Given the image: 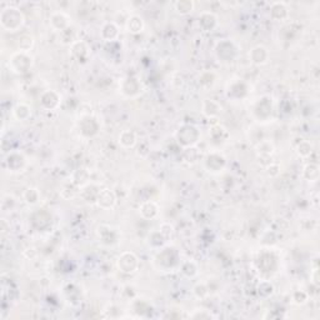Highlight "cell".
I'll use <instances>...</instances> for the list:
<instances>
[{"instance_id": "obj_31", "label": "cell", "mask_w": 320, "mask_h": 320, "mask_svg": "<svg viewBox=\"0 0 320 320\" xmlns=\"http://www.w3.org/2000/svg\"><path fill=\"white\" fill-rule=\"evenodd\" d=\"M194 1L193 0H180V1H176L175 3V9L179 14L181 15H187L189 13H192L194 10Z\"/></svg>"}, {"instance_id": "obj_32", "label": "cell", "mask_w": 320, "mask_h": 320, "mask_svg": "<svg viewBox=\"0 0 320 320\" xmlns=\"http://www.w3.org/2000/svg\"><path fill=\"white\" fill-rule=\"evenodd\" d=\"M296 153H298L299 156L301 158H308V156L312 155L313 153V145L310 144L309 142H306V140H303L298 144L296 147Z\"/></svg>"}, {"instance_id": "obj_10", "label": "cell", "mask_w": 320, "mask_h": 320, "mask_svg": "<svg viewBox=\"0 0 320 320\" xmlns=\"http://www.w3.org/2000/svg\"><path fill=\"white\" fill-rule=\"evenodd\" d=\"M98 235L104 245H114L119 240V233L110 225H100L98 228Z\"/></svg>"}, {"instance_id": "obj_13", "label": "cell", "mask_w": 320, "mask_h": 320, "mask_svg": "<svg viewBox=\"0 0 320 320\" xmlns=\"http://www.w3.org/2000/svg\"><path fill=\"white\" fill-rule=\"evenodd\" d=\"M97 204L101 209H113L117 204V195L113 190L106 189V188L99 190L97 197Z\"/></svg>"}, {"instance_id": "obj_6", "label": "cell", "mask_w": 320, "mask_h": 320, "mask_svg": "<svg viewBox=\"0 0 320 320\" xmlns=\"http://www.w3.org/2000/svg\"><path fill=\"white\" fill-rule=\"evenodd\" d=\"M119 89L123 95H125L126 98H135L142 93L143 87L142 83L135 76H126V78L122 79L119 84Z\"/></svg>"}, {"instance_id": "obj_12", "label": "cell", "mask_w": 320, "mask_h": 320, "mask_svg": "<svg viewBox=\"0 0 320 320\" xmlns=\"http://www.w3.org/2000/svg\"><path fill=\"white\" fill-rule=\"evenodd\" d=\"M50 26L56 31H64L65 29L70 28V18L65 14L64 11H54L49 18Z\"/></svg>"}, {"instance_id": "obj_20", "label": "cell", "mask_w": 320, "mask_h": 320, "mask_svg": "<svg viewBox=\"0 0 320 320\" xmlns=\"http://www.w3.org/2000/svg\"><path fill=\"white\" fill-rule=\"evenodd\" d=\"M144 26H145L144 20H143V18L140 17V15L133 14L126 19L125 28L129 33L131 34L142 33V31L144 30Z\"/></svg>"}, {"instance_id": "obj_9", "label": "cell", "mask_w": 320, "mask_h": 320, "mask_svg": "<svg viewBox=\"0 0 320 320\" xmlns=\"http://www.w3.org/2000/svg\"><path fill=\"white\" fill-rule=\"evenodd\" d=\"M226 160L224 158L223 154L218 153V151H213V153H209L208 156L205 158V168L209 170V172H213V173H218V172H222V170L225 168Z\"/></svg>"}, {"instance_id": "obj_2", "label": "cell", "mask_w": 320, "mask_h": 320, "mask_svg": "<svg viewBox=\"0 0 320 320\" xmlns=\"http://www.w3.org/2000/svg\"><path fill=\"white\" fill-rule=\"evenodd\" d=\"M175 138L176 142L183 148H192L198 144L200 140V131L195 125L184 124L176 130Z\"/></svg>"}, {"instance_id": "obj_19", "label": "cell", "mask_w": 320, "mask_h": 320, "mask_svg": "<svg viewBox=\"0 0 320 320\" xmlns=\"http://www.w3.org/2000/svg\"><path fill=\"white\" fill-rule=\"evenodd\" d=\"M222 112V106L213 99H205L201 104V113L206 118H217Z\"/></svg>"}, {"instance_id": "obj_34", "label": "cell", "mask_w": 320, "mask_h": 320, "mask_svg": "<svg viewBox=\"0 0 320 320\" xmlns=\"http://www.w3.org/2000/svg\"><path fill=\"white\" fill-rule=\"evenodd\" d=\"M256 153L259 154L260 156H270L274 153V145L268 140L262 142L256 147Z\"/></svg>"}, {"instance_id": "obj_22", "label": "cell", "mask_w": 320, "mask_h": 320, "mask_svg": "<svg viewBox=\"0 0 320 320\" xmlns=\"http://www.w3.org/2000/svg\"><path fill=\"white\" fill-rule=\"evenodd\" d=\"M100 35L105 42H113L119 36V28L115 23L108 22L101 26Z\"/></svg>"}, {"instance_id": "obj_37", "label": "cell", "mask_w": 320, "mask_h": 320, "mask_svg": "<svg viewBox=\"0 0 320 320\" xmlns=\"http://www.w3.org/2000/svg\"><path fill=\"white\" fill-rule=\"evenodd\" d=\"M190 318H193V319H210V318H214V315L205 309H198L195 310L194 314H190Z\"/></svg>"}, {"instance_id": "obj_36", "label": "cell", "mask_w": 320, "mask_h": 320, "mask_svg": "<svg viewBox=\"0 0 320 320\" xmlns=\"http://www.w3.org/2000/svg\"><path fill=\"white\" fill-rule=\"evenodd\" d=\"M292 299L293 303L296 304V305H304L308 301V299H309V295L304 290H296V292L293 293Z\"/></svg>"}, {"instance_id": "obj_28", "label": "cell", "mask_w": 320, "mask_h": 320, "mask_svg": "<svg viewBox=\"0 0 320 320\" xmlns=\"http://www.w3.org/2000/svg\"><path fill=\"white\" fill-rule=\"evenodd\" d=\"M180 270L187 278H194L198 274V265L193 260H187L180 264Z\"/></svg>"}, {"instance_id": "obj_14", "label": "cell", "mask_w": 320, "mask_h": 320, "mask_svg": "<svg viewBox=\"0 0 320 320\" xmlns=\"http://www.w3.org/2000/svg\"><path fill=\"white\" fill-rule=\"evenodd\" d=\"M198 24L201 30L213 31L218 26V17L212 11H201Z\"/></svg>"}, {"instance_id": "obj_29", "label": "cell", "mask_w": 320, "mask_h": 320, "mask_svg": "<svg viewBox=\"0 0 320 320\" xmlns=\"http://www.w3.org/2000/svg\"><path fill=\"white\" fill-rule=\"evenodd\" d=\"M23 199H24V201H25L26 204H29V205H35V204H38V201H39L40 194L36 188H28L25 192L23 193Z\"/></svg>"}, {"instance_id": "obj_23", "label": "cell", "mask_w": 320, "mask_h": 320, "mask_svg": "<svg viewBox=\"0 0 320 320\" xmlns=\"http://www.w3.org/2000/svg\"><path fill=\"white\" fill-rule=\"evenodd\" d=\"M118 142H119V144L122 145L123 148H125V149H130V148H134L135 147V144H137V142H138L137 134L134 133L133 130L125 129V130H123L122 133L119 134Z\"/></svg>"}, {"instance_id": "obj_33", "label": "cell", "mask_w": 320, "mask_h": 320, "mask_svg": "<svg viewBox=\"0 0 320 320\" xmlns=\"http://www.w3.org/2000/svg\"><path fill=\"white\" fill-rule=\"evenodd\" d=\"M193 294L195 295L197 299H205L210 294V290H209V287L205 283H198L193 288Z\"/></svg>"}, {"instance_id": "obj_30", "label": "cell", "mask_w": 320, "mask_h": 320, "mask_svg": "<svg viewBox=\"0 0 320 320\" xmlns=\"http://www.w3.org/2000/svg\"><path fill=\"white\" fill-rule=\"evenodd\" d=\"M34 45V38L30 35V34H23L19 38V42H18V48L19 50L18 51H26L29 53L31 48Z\"/></svg>"}, {"instance_id": "obj_15", "label": "cell", "mask_w": 320, "mask_h": 320, "mask_svg": "<svg viewBox=\"0 0 320 320\" xmlns=\"http://www.w3.org/2000/svg\"><path fill=\"white\" fill-rule=\"evenodd\" d=\"M251 63L255 65H264L269 60V51L264 45H256L249 53Z\"/></svg>"}, {"instance_id": "obj_25", "label": "cell", "mask_w": 320, "mask_h": 320, "mask_svg": "<svg viewBox=\"0 0 320 320\" xmlns=\"http://www.w3.org/2000/svg\"><path fill=\"white\" fill-rule=\"evenodd\" d=\"M13 115H14L15 119L19 120V122L26 120L31 117V108L29 105H26V104L19 103L13 109Z\"/></svg>"}, {"instance_id": "obj_1", "label": "cell", "mask_w": 320, "mask_h": 320, "mask_svg": "<svg viewBox=\"0 0 320 320\" xmlns=\"http://www.w3.org/2000/svg\"><path fill=\"white\" fill-rule=\"evenodd\" d=\"M24 22V14L15 6H6L0 13V24L6 31L19 30Z\"/></svg>"}, {"instance_id": "obj_24", "label": "cell", "mask_w": 320, "mask_h": 320, "mask_svg": "<svg viewBox=\"0 0 320 320\" xmlns=\"http://www.w3.org/2000/svg\"><path fill=\"white\" fill-rule=\"evenodd\" d=\"M139 213L144 219H154L159 214V208L154 201H144L140 205Z\"/></svg>"}, {"instance_id": "obj_17", "label": "cell", "mask_w": 320, "mask_h": 320, "mask_svg": "<svg viewBox=\"0 0 320 320\" xmlns=\"http://www.w3.org/2000/svg\"><path fill=\"white\" fill-rule=\"evenodd\" d=\"M5 162L10 172H22L26 165L25 156L23 155L22 153H17V151L9 154Z\"/></svg>"}, {"instance_id": "obj_7", "label": "cell", "mask_w": 320, "mask_h": 320, "mask_svg": "<svg viewBox=\"0 0 320 320\" xmlns=\"http://www.w3.org/2000/svg\"><path fill=\"white\" fill-rule=\"evenodd\" d=\"M100 130L99 123L92 115H84L79 122V131L83 137L93 138Z\"/></svg>"}, {"instance_id": "obj_21", "label": "cell", "mask_w": 320, "mask_h": 320, "mask_svg": "<svg viewBox=\"0 0 320 320\" xmlns=\"http://www.w3.org/2000/svg\"><path fill=\"white\" fill-rule=\"evenodd\" d=\"M226 93H228L229 98H234V95H235V99H239V98H244L245 95L248 94V87H246V84L244 81L237 80L231 83V85L229 84Z\"/></svg>"}, {"instance_id": "obj_3", "label": "cell", "mask_w": 320, "mask_h": 320, "mask_svg": "<svg viewBox=\"0 0 320 320\" xmlns=\"http://www.w3.org/2000/svg\"><path fill=\"white\" fill-rule=\"evenodd\" d=\"M33 63L34 59L30 54L26 51H17L9 59V68L11 72L17 73V74H24L30 70Z\"/></svg>"}, {"instance_id": "obj_16", "label": "cell", "mask_w": 320, "mask_h": 320, "mask_svg": "<svg viewBox=\"0 0 320 320\" xmlns=\"http://www.w3.org/2000/svg\"><path fill=\"white\" fill-rule=\"evenodd\" d=\"M70 53L76 60H87L88 56H89V47L85 42L83 40H75V42L73 43L70 45Z\"/></svg>"}, {"instance_id": "obj_4", "label": "cell", "mask_w": 320, "mask_h": 320, "mask_svg": "<svg viewBox=\"0 0 320 320\" xmlns=\"http://www.w3.org/2000/svg\"><path fill=\"white\" fill-rule=\"evenodd\" d=\"M254 117L258 122H267L273 113V101L271 98L263 97L258 99L253 109Z\"/></svg>"}, {"instance_id": "obj_5", "label": "cell", "mask_w": 320, "mask_h": 320, "mask_svg": "<svg viewBox=\"0 0 320 320\" xmlns=\"http://www.w3.org/2000/svg\"><path fill=\"white\" fill-rule=\"evenodd\" d=\"M117 267L120 271L126 274L134 273L137 271V269L139 268V259L131 251H124L119 255L117 262Z\"/></svg>"}, {"instance_id": "obj_27", "label": "cell", "mask_w": 320, "mask_h": 320, "mask_svg": "<svg viewBox=\"0 0 320 320\" xmlns=\"http://www.w3.org/2000/svg\"><path fill=\"white\" fill-rule=\"evenodd\" d=\"M215 81H217V75H215L214 72H203L199 76V84L201 87L205 88V89H209V88L214 87Z\"/></svg>"}, {"instance_id": "obj_26", "label": "cell", "mask_w": 320, "mask_h": 320, "mask_svg": "<svg viewBox=\"0 0 320 320\" xmlns=\"http://www.w3.org/2000/svg\"><path fill=\"white\" fill-rule=\"evenodd\" d=\"M303 176L308 181H317L319 179V167L315 163H309L304 167Z\"/></svg>"}, {"instance_id": "obj_8", "label": "cell", "mask_w": 320, "mask_h": 320, "mask_svg": "<svg viewBox=\"0 0 320 320\" xmlns=\"http://www.w3.org/2000/svg\"><path fill=\"white\" fill-rule=\"evenodd\" d=\"M215 54H217L218 59L222 61H231L238 54V49L233 42L230 40H223V42L218 43L217 48H215Z\"/></svg>"}, {"instance_id": "obj_18", "label": "cell", "mask_w": 320, "mask_h": 320, "mask_svg": "<svg viewBox=\"0 0 320 320\" xmlns=\"http://www.w3.org/2000/svg\"><path fill=\"white\" fill-rule=\"evenodd\" d=\"M270 15L274 20H285L289 15V9H288V5L283 1H275L270 5Z\"/></svg>"}, {"instance_id": "obj_11", "label": "cell", "mask_w": 320, "mask_h": 320, "mask_svg": "<svg viewBox=\"0 0 320 320\" xmlns=\"http://www.w3.org/2000/svg\"><path fill=\"white\" fill-rule=\"evenodd\" d=\"M61 103V97L55 90H47L40 97V104L47 110H55Z\"/></svg>"}, {"instance_id": "obj_35", "label": "cell", "mask_w": 320, "mask_h": 320, "mask_svg": "<svg viewBox=\"0 0 320 320\" xmlns=\"http://www.w3.org/2000/svg\"><path fill=\"white\" fill-rule=\"evenodd\" d=\"M210 137L213 138V140H215V142H223V135L224 137H226L228 135V133H226L225 129L223 128V126L220 125H215L213 126L212 129H210Z\"/></svg>"}]
</instances>
